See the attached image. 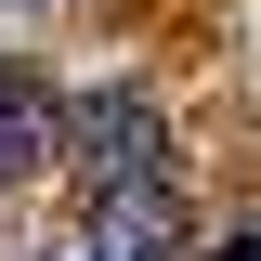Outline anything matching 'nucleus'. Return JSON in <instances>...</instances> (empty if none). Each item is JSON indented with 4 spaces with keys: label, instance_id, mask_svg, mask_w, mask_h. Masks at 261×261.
I'll return each instance as SVG.
<instances>
[{
    "label": "nucleus",
    "instance_id": "39448f33",
    "mask_svg": "<svg viewBox=\"0 0 261 261\" xmlns=\"http://www.w3.org/2000/svg\"><path fill=\"white\" fill-rule=\"evenodd\" d=\"M65 261H92V248H65Z\"/></svg>",
    "mask_w": 261,
    "mask_h": 261
},
{
    "label": "nucleus",
    "instance_id": "20e7f679",
    "mask_svg": "<svg viewBox=\"0 0 261 261\" xmlns=\"http://www.w3.org/2000/svg\"><path fill=\"white\" fill-rule=\"evenodd\" d=\"M209 261H261V235H222V248H209Z\"/></svg>",
    "mask_w": 261,
    "mask_h": 261
},
{
    "label": "nucleus",
    "instance_id": "423d86ee",
    "mask_svg": "<svg viewBox=\"0 0 261 261\" xmlns=\"http://www.w3.org/2000/svg\"><path fill=\"white\" fill-rule=\"evenodd\" d=\"M39 13H53V0H39Z\"/></svg>",
    "mask_w": 261,
    "mask_h": 261
},
{
    "label": "nucleus",
    "instance_id": "f03ea898",
    "mask_svg": "<svg viewBox=\"0 0 261 261\" xmlns=\"http://www.w3.org/2000/svg\"><path fill=\"white\" fill-rule=\"evenodd\" d=\"M92 261H183V183L144 170V183L92 196Z\"/></svg>",
    "mask_w": 261,
    "mask_h": 261
},
{
    "label": "nucleus",
    "instance_id": "7ed1b4c3",
    "mask_svg": "<svg viewBox=\"0 0 261 261\" xmlns=\"http://www.w3.org/2000/svg\"><path fill=\"white\" fill-rule=\"evenodd\" d=\"M65 144V118H53V92H39L27 65H0V183H27L39 157Z\"/></svg>",
    "mask_w": 261,
    "mask_h": 261
},
{
    "label": "nucleus",
    "instance_id": "f257e3e1",
    "mask_svg": "<svg viewBox=\"0 0 261 261\" xmlns=\"http://www.w3.org/2000/svg\"><path fill=\"white\" fill-rule=\"evenodd\" d=\"M65 170H79V196L144 183V170H170V118L130 92V79H92V92L65 105Z\"/></svg>",
    "mask_w": 261,
    "mask_h": 261
}]
</instances>
